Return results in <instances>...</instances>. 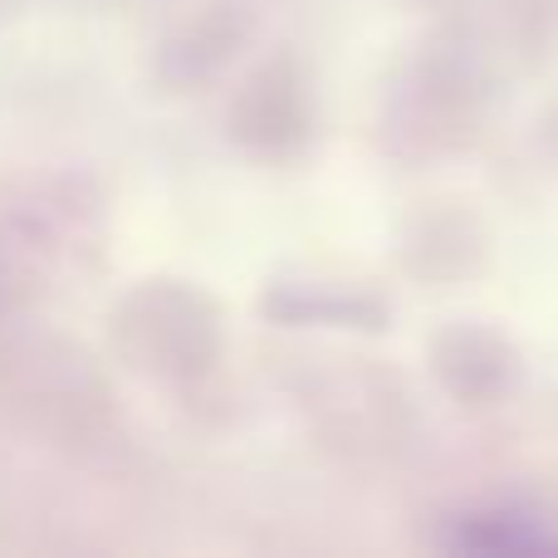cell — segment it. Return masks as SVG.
Masks as SVG:
<instances>
[]
</instances>
